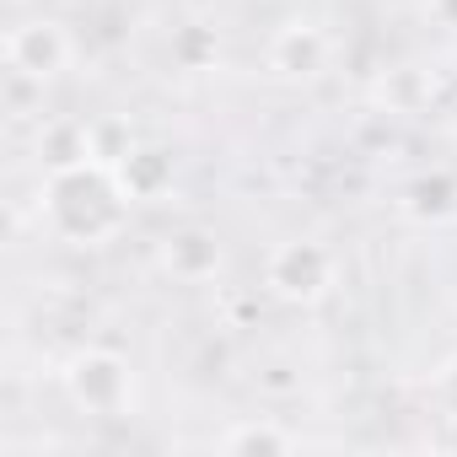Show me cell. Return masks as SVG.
<instances>
[{"label": "cell", "instance_id": "cell-5", "mask_svg": "<svg viewBox=\"0 0 457 457\" xmlns=\"http://www.w3.org/2000/svg\"><path fill=\"white\" fill-rule=\"evenodd\" d=\"M328 60H334V38L323 33V22L296 17L270 38V71L280 81H318L328 71Z\"/></svg>", "mask_w": 457, "mask_h": 457}, {"label": "cell", "instance_id": "cell-11", "mask_svg": "<svg viewBox=\"0 0 457 457\" xmlns=\"http://www.w3.org/2000/svg\"><path fill=\"white\" fill-rule=\"evenodd\" d=\"M430 92H436V81H430L420 65H398V71H387V76H382L377 103H382L387 113H414V108H425V103H430Z\"/></svg>", "mask_w": 457, "mask_h": 457}, {"label": "cell", "instance_id": "cell-1", "mask_svg": "<svg viewBox=\"0 0 457 457\" xmlns=\"http://www.w3.org/2000/svg\"><path fill=\"white\" fill-rule=\"evenodd\" d=\"M44 220H49L54 237H65L76 248H103L124 232L129 199H124L113 167L81 162V167H65V172L44 178Z\"/></svg>", "mask_w": 457, "mask_h": 457}, {"label": "cell", "instance_id": "cell-4", "mask_svg": "<svg viewBox=\"0 0 457 457\" xmlns=\"http://www.w3.org/2000/svg\"><path fill=\"white\" fill-rule=\"evenodd\" d=\"M71 54H76V44H71V33H65L54 17H33V22L12 28V38H6L12 71L33 76V81H44V87L71 71Z\"/></svg>", "mask_w": 457, "mask_h": 457}, {"label": "cell", "instance_id": "cell-9", "mask_svg": "<svg viewBox=\"0 0 457 457\" xmlns=\"http://www.w3.org/2000/svg\"><path fill=\"white\" fill-rule=\"evenodd\" d=\"M38 162H44L49 172H65V167L92 162V135H87V124H76V119H49V124L38 129Z\"/></svg>", "mask_w": 457, "mask_h": 457}, {"label": "cell", "instance_id": "cell-3", "mask_svg": "<svg viewBox=\"0 0 457 457\" xmlns=\"http://www.w3.org/2000/svg\"><path fill=\"white\" fill-rule=\"evenodd\" d=\"M339 280V259L328 253V243L318 237H291L264 259V291L291 302V307H312L334 291Z\"/></svg>", "mask_w": 457, "mask_h": 457}, {"label": "cell", "instance_id": "cell-2", "mask_svg": "<svg viewBox=\"0 0 457 457\" xmlns=\"http://www.w3.org/2000/svg\"><path fill=\"white\" fill-rule=\"evenodd\" d=\"M60 387L92 420H124L135 409V366L119 350H103V345L76 350L60 366Z\"/></svg>", "mask_w": 457, "mask_h": 457}, {"label": "cell", "instance_id": "cell-15", "mask_svg": "<svg viewBox=\"0 0 457 457\" xmlns=\"http://www.w3.org/2000/svg\"><path fill=\"white\" fill-rule=\"evenodd\" d=\"M430 17H436V28L457 33V0H430Z\"/></svg>", "mask_w": 457, "mask_h": 457}, {"label": "cell", "instance_id": "cell-13", "mask_svg": "<svg viewBox=\"0 0 457 457\" xmlns=\"http://www.w3.org/2000/svg\"><path fill=\"white\" fill-rule=\"evenodd\" d=\"M87 135H92V162H103V167H119L135 151V129L124 119H113V113L108 119H92Z\"/></svg>", "mask_w": 457, "mask_h": 457}, {"label": "cell", "instance_id": "cell-10", "mask_svg": "<svg viewBox=\"0 0 457 457\" xmlns=\"http://www.w3.org/2000/svg\"><path fill=\"white\" fill-rule=\"evenodd\" d=\"M215 446L220 452H296L302 446V436L296 430H286V425H275V420H237L232 430H220L215 436Z\"/></svg>", "mask_w": 457, "mask_h": 457}, {"label": "cell", "instance_id": "cell-14", "mask_svg": "<svg viewBox=\"0 0 457 457\" xmlns=\"http://www.w3.org/2000/svg\"><path fill=\"white\" fill-rule=\"evenodd\" d=\"M436 398L446 403V414H457V355H446L436 366Z\"/></svg>", "mask_w": 457, "mask_h": 457}, {"label": "cell", "instance_id": "cell-7", "mask_svg": "<svg viewBox=\"0 0 457 457\" xmlns=\"http://www.w3.org/2000/svg\"><path fill=\"white\" fill-rule=\"evenodd\" d=\"M113 178H119V188H124L129 204H151V199H162V194L172 188V178H178V156H172L167 145L135 140V151L113 167Z\"/></svg>", "mask_w": 457, "mask_h": 457}, {"label": "cell", "instance_id": "cell-6", "mask_svg": "<svg viewBox=\"0 0 457 457\" xmlns=\"http://www.w3.org/2000/svg\"><path fill=\"white\" fill-rule=\"evenodd\" d=\"M220 264H226V248H220V237L210 232V226H178V232L162 237V270L172 280H183V286L215 280Z\"/></svg>", "mask_w": 457, "mask_h": 457}, {"label": "cell", "instance_id": "cell-12", "mask_svg": "<svg viewBox=\"0 0 457 457\" xmlns=\"http://www.w3.org/2000/svg\"><path fill=\"white\" fill-rule=\"evenodd\" d=\"M172 60H178V71H210V65L220 60V38H215V28H204V22L178 28V33H172Z\"/></svg>", "mask_w": 457, "mask_h": 457}, {"label": "cell", "instance_id": "cell-8", "mask_svg": "<svg viewBox=\"0 0 457 457\" xmlns=\"http://www.w3.org/2000/svg\"><path fill=\"white\" fill-rule=\"evenodd\" d=\"M398 210L420 226H446L457 220V172L452 167H420L398 188Z\"/></svg>", "mask_w": 457, "mask_h": 457}]
</instances>
